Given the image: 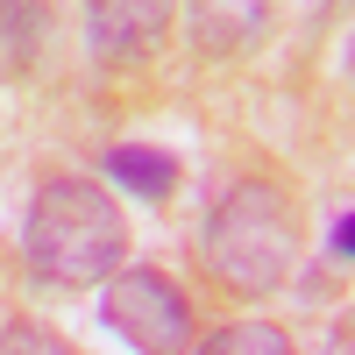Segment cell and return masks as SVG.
<instances>
[{"label": "cell", "mask_w": 355, "mask_h": 355, "mask_svg": "<svg viewBox=\"0 0 355 355\" xmlns=\"http://www.w3.org/2000/svg\"><path fill=\"white\" fill-rule=\"evenodd\" d=\"M0 355H71V348L57 341L50 327H36V320H15V327L0 334Z\"/></svg>", "instance_id": "8992f818"}, {"label": "cell", "mask_w": 355, "mask_h": 355, "mask_svg": "<svg viewBox=\"0 0 355 355\" xmlns=\"http://www.w3.org/2000/svg\"><path fill=\"white\" fill-rule=\"evenodd\" d=\"M107 178H114L128 199H171V185H178V157L142 150V142H121V150H107Z\"/></svg>", "instance_id": "277c9868"}, {"label": "cell", "mask_w": 355, "mask_h": 355, "mask_svg": "<svg viewBox=\"0 0 355 355\" xmlns=\"http://www.w3.org/2000/svg\"><path fill=\"white\" fill-rule=\"evenodd\" d=\"M334 256H341V263H355V214H348V220H334Z\"/></svg>", "instance_id": "52a82bcc"}, {"label": "cell", "mask_w": 355, "mask_h": 355, "mask_svg": "<svg viewBox=\"0 0 355 355\" xmlns=\"http://www.w3.org/2000/svg\"><path fill=\"white\" fill-rule=\"evenodd\" d=\"M206 263H214L220 284L242 291H270L284 284V270L299 263V227H291V206L270 185H242L220 199L214 227H206Z\"/></svg>", "instance_id": "7a4b0ae2"}, {"label": "cell", "mask_w": 355, "mask_h": 355, "mask_svg": "<svg viewBox=\"0 0 355 355\" xmlns=\"http://www.w3.org/2000/svg\"><path fill=\"white\" fill-rule=\"evenodd\" d=\"M107 320H114V327H121L142 355H185V341H192L185 291H178L171 277H157V270L114 277V291H107Z\"/></svg>", "instance_id": "3957f363"}, {"label": "cell", "mask_w": 355, "mask_h": 355, "mask_svg": "<svg viewBox=\"0 0 355 355\" xmlns=\"http://www.w3.org/2000/svg\"><path fill=\"white\" fill-rule=\"evenodd\" d=\"M128 256L121 206L85 178H50L36 214H28V263L57 284H93Z\"/></svg>", "instance_id": "6da1fadb"}, {"label": "cell", "mask_w": 355, "mask_h": 355, "mask_svg": "<svg viewBox=\"0 0 355 355\" xmlns=\"http://www.w3.org/2000/svg\"><path fill=\"white\" fill-rule=\"evenodd\" d=\"M199 355H291V348H284V334H277V327H263V320H242V327L214 334Z\"/></svg>", "instance_id": "5b68a950"}, {"label": "cell", "mask_w": 355, "mask_h": 355, "mask_svg": "<svg viewBox=\"0 0 355 355\" xmlns=\"http://www.w3.org/2000/svg\"><path fill=\"white\" fill-rule=\"evenodd\" d=\"M348 71H355V50H348Z\"/></svg>", "instance_id": "ba28073f"}]
</instances>
